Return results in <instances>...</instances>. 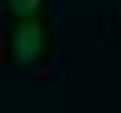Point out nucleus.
Here are the masks:
<instances>
[{
	"label": "nucleus",
	"mask_w": 121,
	"mask_h": 113,
	"mask_svg": "<svg viewBox=\"0 0 121 113\" xmlns=\"http://www.w3.org/2000/svg\"><path fill=\"white\" fill-rule=\"evenodd\" d=\"M52 52V28L48 16H28V20H8L4 32V61L12 69H36Z\"/></svg>",
	"instance_id": "obj_1"
},
{
	"label": "nucleus",
	"mask_w": 121,
	"mask_h": 113,
	"mask_svg": "<svg viewBox=\"0 0 121 113\" xmlns=\"http://www.w3.org/2000/svg\"><path fill=\"white\" fill-rule=\"evenodd\" d=\"M48 0H4V16L8 20H28V16H44Z\"/></svg>",
	"instance_id": "obj_2"
},
{
	"label": "nucleus",
	"mask_w": 121,
	"mask_h": 113,
	"mask_svg": "<svg viewBox=\"0 0 121 113\" xmlns=\"http://www.w3.org/2000/svg\"><path fill=\"white\" fill-rule=\"evenodd\" d=\"M117 16H121V8H117Z\"/></svg>",
	"instance_id": "obj_3"
}]
</instances>
